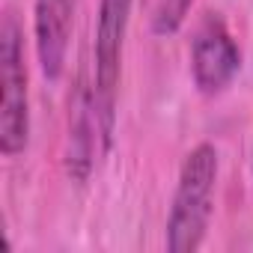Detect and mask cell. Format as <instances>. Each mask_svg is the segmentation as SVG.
Wrapping results in <instances>:
<instances>
[{
  "instance_id": "cell-3",
  "label": "cell",
  "mask_w": 253,
  "mask_h": 253,
  "mask_svg": "<svg viewBox=\"0 0 253 253\" xmlns=\"http://www.w3.org/2000/svg\"><path fill=\"white\" fill-rule=\"evenodd\" d=\"M134 0H98L95 15V33H92V95L95 107L101 113L104 128L113 134L116 122V92H119V75H122V48L128 36Z\"/></svg>"
},
{
  "instance_id": "cell-5",
  "label": "cell",
  "mask_w": 253,
  "mask_h": 253,
  "mask_svg": "<svg viewBox=\"0 0 253 253\" xmlns=\"http://www.w3.org/2000/svg\"><path fill=\"white\" fill-rule=\"evenodd\" d=\"M75 24V0H36L33 3V45L39 69L48 81H60Z\"/></svg>"
},
{
  "instance_id": "cell-6",
  "label": "cell",
  "mask_w": 253,
  "mask_h": 253,
  "mask_svg": "<svg viewBox=\"0 0 253 253\" xmlns=\"http://www.w3.org/2000/svg\"><path fill=\"white\" fill-rule=\"evenodd\" d=\"M194 0H158L152 12V33L155 36H173L182 30Z\"/></svg>"
},
{
  "instance_id": "cell-2",
  "label": "cell",
  "mask_w": 253,
  "mask_h": 253,
  "mask_svg": "<svg viewBox=\"0 0 253 253\" xmlns=\"http://www.w3.org/2000/svg\"><path fill=\"white\" fill-rule=\"evenodd\" d=\"M30 140V92L24 66V33L12 12L0 24V152L15 158Z\"/></svg>"
},
{
  "instance_id": "cell-1",
  "label": "cell",
  "mask_w": 253,
  "mask_h": 253,
  "mask_svg": "<svg viewBox=\"0 0 253 253\" xmlns=\"http://www.w3.org/2000/svg\"><path fill=\"white\" fill-rule=\"evenodd\" d=\"M217 149L211 143H197L182 167L176 194L167 214V250L173 253H194L203 247L211 211H214V188H217Z\"/></svg>"
},
{
  "instance_id": "cell-4",
  "label": "cell",
  "mask_w": 253,
  "mask_h": 253,
  "mask_svg": "<svg viewBox=\"0 0 253 253\" xmlns=\"http://www.w3.org/2000/svg\"><path fill=\"white\" fill-rule=\"evenodd\" d=\"M241 69V48L226 21L209 12L191 39V81L203 95H220Z\"/></svg>"
}]
</instances>
